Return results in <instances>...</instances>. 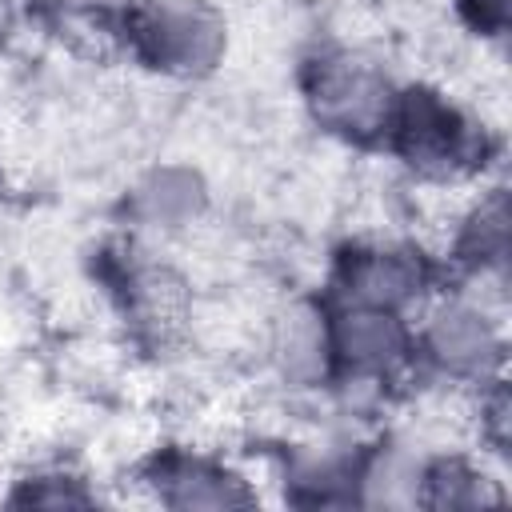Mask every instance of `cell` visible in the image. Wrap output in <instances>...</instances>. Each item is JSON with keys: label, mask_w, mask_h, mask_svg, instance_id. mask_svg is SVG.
Listing matches in <instances>:
<instances>
[{"label": "cell", "mask_w": 512, "mask_h": 512, "mask_svg": "<svg viewBox=\"0 0 512 512\" xmlns=\"http://www.w3.org/2000/svg\"><path fill=\"white\" fill-rule=\"evenodd\" d=\"M136 48L168 72H200L224 48L220 16L200 0H144L132 16Z\"/></svg>", "instance_id": "cell-1"}, {"label": "cell", "mask_w": 512, "mask_h": 512, "mask_svg": "<svg viewBox=\"0 0 512 512\" xmlns=\"http://www.w3.org/2000/svg\"><path fill=\"white\" fill-rule=\"evenodd\" d=\"M312 108L324 124L348 136H372L388 124V84L356 56H328L312 72Z\"/></svg>", "instance_id": "cell-2"}, {"label": "cell", "mask_w": 512, "mask_h": 512, "mask_svg": "<svg viewBox=\"0 0 512 512\" xmlns=\"http://www.w3.org/2000/svg\"><path fill=\"white\" fill-rule=\"evenodd\" d=\"M60 4H68V8H112L120 0H60Z\"/></svg>", "instance_id": "cell-12"}, {"label": "cell", "mask_w": 512, "mask_h": 512, "mask_svg": "<svg viewBox=\"0 0 512 512\" xmlns=\"http://www.w3.org/2000/svg\"><path fill=\"white\" fill-rule=\"evenodd\" d=\"M164 492L180 508H228V504H248V492L240 480L228 472H216L208 464H176L164 472Z\"/></svg>", "instance_id": "cell-6"}, {"label": "cell", "mask_w": 512, "mask_h": 512, "mask_svg": "<svg viewBox=\"0 0 512 512\" xmlns=\"http://www.w3.org/2000/svg\"><path fill=\"white\" fill-rule=\"evenodd\" d=\"M276 360L284 376L292 380H312L324 372V332L312 312H288L276 332Z\"/></svg>", "instance_id": "cell-8"}, {"label": "cell", "mask_w": 512, "mask_h": 512, "mask_svg": "<svg viewBox=\"0 0 512 512\" xmlns=\"http://www.w3.org/2000/svg\"><path fill=\"white\" fill-rule=\"evenodd\" d=\"M400 140H404L408 156H416L424 164H448L464 152L468 132L448 104H440L428 92H420V96L412 92L400 112Z\"/></svg>", "instance_id": "cell-3"}, {"label": "cell", "mask_w": 512, "mask_h": 512, "mask_svg": "<svg viewBox=\"0 0 512 512\" xmlns=\"http://www.w3.org/2000/svg\"><path fill=\"white\" fill-rule=\"evenodd\" d=\"M336 344L348 356V364H356L364 372H384L400 360L404 332L392 320V312H384V304H364V308H356L340 320Z\"/></svg>", "instance_id": "cell-4"}, {"label": "cell", "mask_w": 512, "mask_h": 512, "mask_svg": "<svg viewBox=\"0 0 512 512\" xmlns=\"http://www.w3.org/2000/svg\"><path fill=\"white\" fill-rule=\"evenodd\" d=\"M200 200V180L180 168H164L140 188V212L156 224H184L200 208Z\"/></svg>", "instance_id": "cell-9"}, {"label": "cell", "mask_w": 512, "mask_h": 512, "mask_svg": "<svg viewBox=\"0 0 512 512\" xmlns=\"http://www.w3.org/2000/svg\"><path fill=\"white\" fill-rule=\"evenodd\" d=\"M464 8L472 12V20L480 24V28H500L504 24V0H464Z\"/></svg>", "instance_id": "cell-11"}, {"label": "cell", "mask_w": 512, "mask_h": 512, "mask_svg": "<svg viewBox=\"0 0 512 512\" xmlns=\"http://www.w3.org/2000/svg\"><path fill=\"white\" fill-rule=\"evenodd\" d=\"M432 352L456 372H484L496 360V332L472 308H444L432 320Z\"/></svg>", "instance_id": "cell-5"}, {"label": "cell", "mask_w": 512, "mask_h": 512, "mask_svg": "<svg viewBox=\"0 0 512 512\" xmlns=\"http://www.w3.org/2000/svg\"><path fill=\"white\" fill-rule=\"evenodd\" d=\"M368 492L376 504H408L416 496V472L404 456H388L372 468L368 476Z\"/></svg>", "instance_id": "cell-10"}, {"label": "cell", "mask_w": 512, "mask_h": 512, "mask_svg": "<svg viewBox=\"0 0 512 512\" xmlns=\"http://www.w3.org/2000/svg\"><path fill=\"white\" fill-rule=\"evenodd\" d=\"M416 280V264L396 252H372L352 264V292L364 304H396L416 288Z\"/></svg>", "instance_id": "cell-7"}]
</instances>
